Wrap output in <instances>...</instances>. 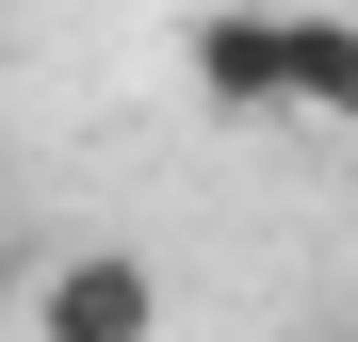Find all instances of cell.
Returning a JSON list of instances; mask_svg holds the SVG:
<instances>
[{
	"mask_svg": "<svg viewBox=\"0 0 358 342\" xmlns=\"http://www.w3.org/2000/svg\"><path fill=\"white\" fill-rule=\"evenodd\" d=\"M277 114L358 131V17H326V0H293V17H277Z\"/></svg>",
	"mask_w": 358,
	"mask_h": 342,
	"instance_id": "obj_3",
	"label": "cell"
},
{
	"mask_svg": "<svg viewBox=\"0 0 358 342\" xmlns=\"http://www.w3.org/2000/svg\"><path fill=\"white\" fill-rule=\"evenodd\" d=\"M196 98L228 131H277V0H212L196 17Z\"/></svg>",
	"mask_w": 358,
	"mask_h": 342,
	"instance_id": "obj_2",
	"label": "cell"
},
{
	"mask_svg": "<svg viewBox=\"0 0 358 342\" xmlns=\"http://www.w3.org/2000/svg\"><path fill=\"white\" fill-rule=\"evenodd\" d=\"M33 342H163V277H147L131 245L33 261Z\"/></svg>",
	"mask_w": 358,
	"mask_h": 342,
	"instance_id": "obj_1",
	"label": "cell"
},
{
	"mask_svg": "<svg viewBox=\"0 0 358 342\" xmlns=\"http://www.w3.org/2000/svg\"><path fill=\"white\" fill-rule=\"evenodd\" d=\"M326 342H358V326H326Z\"/></svg>",
	"mask_w": 358,
	"mask_h": 342,
	"instance_id": "obj_4",
	"label": "cell"
}]
</instances>
